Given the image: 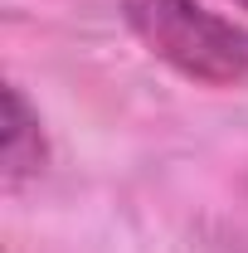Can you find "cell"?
Returning <instances> with one entry per match:
<instances>
[{
    "label": "cell",
    "mask_w": 248,
    "mask_h": 253,
    "mask_svg": "<svg viewBox=\"0 0 248 253\" xmlns=\"http://www.w3.org/2000/svg\"><path fill=\"white\" fill-rule=\"evenodd\" d=\"M239 5H244V10H248V0H239Z\"/></svg>",
    "instance_id": "cell-3"
},
{
    "label": "cell",
    "mask_w": 248,
    "mask_h": 253,
    "mask_svg": "<svg viewBox=\"0 0 248 253\" xmlns=\"http://www.w3.org/2000/svg\"><path fill=\"white\" fill-rule=\"evenodd\" d=\"M49 166V141H44V122L34 112L25 93L10 83L5 88V185L20 190L25 180H39Z\"/></svg>",
    "instance_id": "cell-2"
},
{
    "label": "cell",
    "mask_w": 248,
    "mask_h": 253,
    "mask_svg": "<svg viewBox=\"0 0 248 253\" xmlns=\"http://www.w3.org/2000/svg\"><path fill=\"white\" fill-rule=\"evenodd\" d=\"M122 25L170 73L200 88L248 83V25L205 0H122Z\"/></svg>",
    "instance_id": "cell-1"
}]
</instances>
